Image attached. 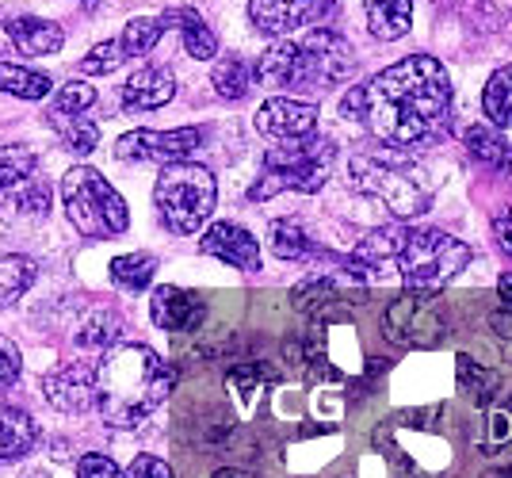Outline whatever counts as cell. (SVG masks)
I'll use <instances>...</instances> for the list:
<instances>
[{"instance_id": "1", "label": "cell", "mask_w": 512, "mask_h": 478, "mask_svg": "<svg viewBox=\"0 0 512 478\" xmlns=\"http://www.w3.org/2000/svg\"><path fill=\"white\" fill-rule=\"evenodd\" d=\"M367 127L383 146L425 150L448 131L451 77L436 58H406L360 88Z\"/></svg>"}, {"instance_id": "2", "label": "cell", "mask_w": 512, "mask_h": 478, "mask_svg": "<svg viewBox=\"0 0 512 478\" xmlns=\"http://www.w3.org/2000/svg\"><path fill=\"white\" fill-rule=\"evenodd\" d=\"M169 391L172 371L150 345H107L92 371V402L111 429H138Z\"/></svg>"}, {"instance_id": "3", "label": "cell", "mask_w": 512, "mask_h": 478, "mask_svg": "<svg viewBox=\"0 0 512 478\" xmlns=\"http://www.w3.org/2000/svg\"><path fill=\"white\" fill-rule=\"evenodd\" d=\"M352 69V50L341 35L333 31H310L299 43L268 46L256 62V81L268 88H287V92H325V88L348 81Z\"/></svg>"}, {"instance_id": "4", "label": "cell", "mask_w": 512, "mask_h": 478, "mask_svg": "<svg viewBox=\"0 0 512 478\" xmlns=\"http://www.w3.org/2000/svg\"><path fill=\"white\" fill-rule=\"evenodd\" d=\"M348 180L363 196L383 199L386 211L398 218H417L432 207V180H428V173L406 150H394V146L352 157Z\"/></svg>"}, {"instance_id": "5", "label": "cell", "mask_w": 512, "mask_h": 478, "mask_svg": "<svg viewBox=\"0 0 512 478\" xmlns=\"http://www.w3.org/2000/svg\"><path fill=\"white\" fill-rule=\"evenodd\" d=\"M333 161H337V146L321 134H306L295 142H276L264 153V169H260V180L253 184L249 199H268L276 192L314 196L333 173Z\"/></svg>"}, {"instance_id": "6", "label": "cell", "mask_w": 512, "mask_h": 478, "mask_svg": "<svg viewBox=\"0 0 512 478\" xmlns=\"http://www.w3.org/2000/svg\"><path fill=\"white\" fill-rule=\"evenodd\" d=\"M153 203L172 234H195L214 215V203H218L214 173L195 161H169L157 176Z\"/></svg>"}, {"instance_id": "7", "label": "cell", "mask_w": 512, "mask_h": 478, "mask_svg": "<svg viewBox=\"0 0 512 478\" xmlns=\"http://www.w3.org/2000/svg\"><path fill=\"white\" fill-rule=\"evenodd\" d=\"M394 261L409 291H440L470 264V245L444 230H398Z\"/></svg>"}, {"instance_id": "8", "label": "cell", "mask_w": 512, "mask_h": 478, "mask_svg": "<svg viewBox=\"0 0 512 478\" xmlns=\"http://www.w3.org/2000/svg\"><path fill=\"white\" fill-rule=\"evenodd\" d=\"M62 207L85 238H119L130 226L123 196L107 184L104 173H96L88 165H77L62 176Z\"/></svg>"}, {"instance_id": "9", "label": "cell", "mask_w": 512, "mask_h": 478, "mask_svg": "<svg viewBox=\"0 0 512 478\" xmlns=\"http://www.w3.org/2000/svg\"><path fill=\"white\" fill-rule=\"evenodd\" d=\"M383 333L402 348H436L448 337V306L436 291H409L386 306Z\"/></svg>"}, {"instance_id": "10", "label": "cell", "mask_w": 512, "mask_h": 478, "mask_svg": "<svg viewBox=\"0 0 512 478\" xmlns=\"http://www.w3.org/2000/svg\"><path fill=\"white\" fill-rule=\"evenodd\" d=\"M43 218L50 211V188L39 180V157L31 146L0 142V207Z\"/></svg>"}, {"instance_id": "11", "label": "cell", "mask_w": 512, "mask_h": 478, "mask_svg": "<svg viewBox=\"0 0 512 478\" xmlns=\"http://www.w3.org/2000/svg\"><path fill=\"white\" fill-rule=\"evenodd\" d=\"M203 134L195 127H180V131H130L115 142V157L119 161H184L188 153L199 150Z\"/></svg>"}, {"instance_id": "12", "label": "cell", "mask_w": 512, "mask_h": 478, "mask_svg": "<svg viewBox=\"0 0 512 478\" xmlns=\"http://www.w3.org/2000/svg\"><path fill=\"white\" fill-rule=\"evenodd\" d=\"M318 127V108L306 100H291V96H272L264 108L256 111V131L264 134L272 146L276 142H295L306 138Z\"/></svg>"}, {"instance_id": "13", "label": "cell", "mask_w": 512, "mask_h": 478, "mask_svg": "<svg viewBox=\"0 0 512 478\" xmlns=\"http://www.w3.org/2000/svg\"><path fill=\"white\" fill-rule=\"evenodd\" d=\"M329 8V0H249V20L264 35H295L318 20Z\"/></svg>"}, {"instance_id": "14", "label": "cell", "mask_w": 512, "mask_h": 478, "mask_svg": "<svg viewBox=\"0 0 512 478\" xmlns=\"http://www.w3.org/2000/svg\"><path fill=\"white\" fill-rule=\"evenodd\" d=\"M199 249L207 253V257H218V261L234 264L241 272H256L260 268V245L256 238L245 230V226H237V222H214L211 230L203 234L199 241Z\"/></svg>"}, {"instance_id": "15", "label": "cell", "mask_w": 512, "mask_h": 478, "mask_svg": "<svg viewBox=\"0 0 512 478\" xmlns=\"http://www.w3.org/2000/svg\"><path fill=\"white\" fill-rule=\"evenodd\" d=\"M150 314L161 329H169V333H188V329H195L207 318V303H203V295H195V291H184V287L165 283V287L153 291Z\"/></svg>"}, {"instance_id": "16", "label": "cell", "mask_w": 512, "mask_h": 478, "mask_svg": "<svg viewBox=\"0 0 512 478\" xmlns=\"http://www.w3.org/2000/svg\"><path fill=\"white\" fill-rule=\"evenodd\" d=\"M176 96V77L165 66H146L123 85V108L127 111H157Z\"/></svg>"}, {"instance_id": "17", "label": "cell", "mask_w": 512, "mask_h": 478, "mask_svg": "<svg viewBox=\"0 0 512 478\" xmlns=\"http://www.w3.org/2000/svg\"><path fill=\"white\" fill-rule=\"evenodd\" d=\"M50 406L62 413H81L92 406V368L85 364H69V368H58L46 375L43 383Z\"/></svg>"}, {"instance_id": "18", "label": "cell", "mask_w": 512, "mask_h": 478, "mask_svg": "<svg viewBox=\"0 0 512 478\" xmlns=\"http://www.w3.org/2000/svg\"><path fill=\"white\" fill-rule=\"evenodd\" d=\"M4 35L12 39V46L27 54V58H43V54H54L62 50L65 31L54 20H39V16H12L4 20Z\"/></svg>"}, {"instance_id": "19", "label": "cell", "mask_w": 512, "mask_h": 478, "mask_svg": "<svg viewBox=\"0 0 512 478\" xmlns=\"http://www.w3.org/2000/svg\"><path fill=\"white\" fill-rule=\"evenodd\" d=\"M39 440V425L27 410H20L16 402L0 398V463L8 459H20L35 448Z\"/></svg>"}, {"instance_id": "20", "label": "cell", "mask_w": 512, "mask_h": 478, "mask_svg": "<svg viewBox=\"0 0 512 478\" xmlns=\"http://www.w3.org/2000/svg\"><path fill=\"white\" fill-rule=\"evenodd\" d=\"M165 27H176L180 31V39H184V50L199 58V62H207L218 54V39H214V31L207 27V20L195 12V8H169L165 16Z\"/></svg>"}, {"instance_id": "21", "label": "cell", "mask_w": 512, "mask_h": 478, "mask_svg": "<svg viewBox=\"0 0 512 478\" xmlns=\"http://www.w3.org/2000/svg\"><path fill=\"white\" fill-rule=\"evenodd\" d=\"M363 12H367V31L375 39H402L413 23V0H363Z\"/></svg>"}, {"instance_id": "22", "label": "cell", "mask_w": 512, "mask_h": 478, "mask_svg": "<svg viewBox=\"0 0 512 478\" xmlns=\"http://www.w3.org/2000/svg\"><path fill=\"white\" fill-rule=\"evenodd\" d=\"M467 150L474 161H482L486 169H509L512 165V146L501 138V127H486V123H470L467 134H463Z\"/></svg>"}, {"instance_id": "23", "label": "cell", "mask_w": 512, "mask_h": 478, "mask_svg": "<svg viewBox=\"0 0 512 478\" xmlns=\"http://www.w3.org/2000/svg\"><path fill=\"white\" fill-rule=\"evenodd\" d=\"M272 249H276L283 261H314V257H321L314 238L302 230V222H295V218L272 222Z\"/></svg>"}, {"instance_id": "24", "label": "cell", "mask_w": 512, "mask_h": 478, "mask_svg": "<svg viewBox=\"0 0 512 478\" xmlns=\"http://www.w3.org/2000/svg\"><path fill=\"white\" fill-rule=\"evenodd\" d=\"M50 88H54L50 85V77L39 73V69L0 62V92L20 96V100H43V96H50Z\"/></svg>"}, {"instance_id": "25", "label": "cell", "mask_w": 512, "mask_h": 478, "mask_svg": "<svg viewBox=\"0 0 512 478\" xmlns=\"http://www.w3.org/2000/svg\"><path fill=\"white\" fill-rule=\"evenodd\" d=\"M35 272H39V268H35L31 257H20V253L0 257V310L16 303L23 291L35 283Z\"/></svg>"}, {"instance_id": "26", "label": "cell", "mask_w": 512, "mask_h": 478, "mask_svg": "<svg viewBox=\"0 0 512 478\" xmlns=\"http://www.w3.org/2000/svg\"><path fill=\"white\" fill-rule=\"evenodd\" d=\"M482 108H486L493 127H512V66H501L486 81Z\"/></svg>"}, {"instance_id": "27", "label": "cell", "mask_w": 512, "mask_h": 478, "mask_svg": "<svg viewBox=\"0 0 512 478\" xmlns=\"http://www.w3.org/2000/svg\"><path fill=\"white\" fill-rule=\"evenodd\" d=\"M153 272H157V257H150V253H127V257L111 261V280L119 283L123 291H134V295L150 287Z\"/></svg>"}, {"instance_id": "28", "label": "cell", "mask_w": 512, "mask_h": 478, "mask_svg": "<svg viewBox=\"0 0 512 478\" xmlns=\"http://www.w3.org/2000/svg\"><path fill=\"white\" fill-rule=\"evenodd\" d=\"M161 35H165V20L161 16H134L123 27V35H119V46H123L127 58H142V54H150L153 46L161 43Z\"/></svg>"}, {"instance_id": "29", "label": "cell", "mask_w": 512, "mask_h": 478, "mask_svg": "<svg viewBox=\"0 0 512 478\" xmlns=\"http://www.w3.org/2000/svg\"><path fill=\"white\" fill-rule=\"evenodd\" d=\"M211 81H214V92H218V96H226V100H241V96L249 92V85H253V69L245 66L237 54H226V58L214 66Z\"/></svg>"}, {"instance_id": "30", "label": "cell", "mask_w": 512, "mask_h": 478, "mask_svg": "<svg viewBox=\"0 0 512 478\" xmlns=\"http://www.w3.org/2000/svg\"><path fill=\"white\" fill-rule=\"evenodd\" d=\"M96 104V88L88 85V81H69V85L58 88V96H54V108H50V123H58V119H73V115H88Z\"/></svg>"}, {"instance_id": "31", "label": "cell", "mask_w": 512, "mask_h": 478, "mask_svg": "<svg viewBox=\"0 0 512 478\" xmlns=\"http://www.w3.org/2000/svg\"><path fill=\"white\" fill-rule=\"evenodd\" d=\"M459 379H463V387L474 394V402H478V406H490L493 398H497V391H501L497 371L478 368V364L467 360V356H459Z\"/></svg>"}, {"instance_id": "32", "label": "cell", "mask_w": 512, "mask_h": 478, "mask_svg": "<svg viewBox=\"0 0 512 478\" xmlns=\"http://www.w3.org/2000/svg\"><path fill=\"white\" fill-rule=\"evenodd\" d=\"M115 337H119V318H115L111 310H96V314H88V322L81 326V333H77V345L107 348V345H115Z\"/></svg>"}, {"instance_id": "33", "label": "cell", "mask_w": 512, "mask_h": 478, "mask_svg": "<svg viewBox=\"0 0 512 478\" xmlns=\"http://www.w3.org/2000/svg\"><path fill=\"white\" fill-rule=\"evenodd\" d=\"M512 444V398L505 402H490V413H486V444L482 452H497Z\"/></svg>"}, {"instance_id": "34", "label": "cell", "mask_w": 512, "mask_h": 478, "mask_svg": "<svg viewBox=\"0 0 512 478\" xmlns=\"http://www.w3.org/2000/svg\"><path fill=\"white\" fill-rule=\"evenodd\" d=\"M54 127H62V138L65 146L73 153H92L96 150V142H100V131H96V123L88 119V115H73V119H58Z\"/></svg>"}, {"instance_id": "35", "label": "cell", "mask_w": 512, "mask_h": 478, "mask_svg": "<svg viewBox=\"0 0 512 478\" xmlns=\"http://www.w3.org/2000/svg\"><path fill=\"white\" fill-rule=\"evenodd\" d=\"M123 62H127V54H123L119 39H107V43L92 46L85 58H81V73H88V77H104V73H115Z\"/></svg>"}, {"instance_id": "36", "label": "cell", "mask_w": 512, "mask_h": 478, "mask_svg": "<svg viewBox=\"0 0 512 478\" xmlns=\"http://www.w3.org/2000/svg\"><path fill=\"white\" fill-rule=\"evenodd\" d=\"M23 371V356L20 348L12 345L8 337H0V387H8V383H16Z\"/></svg>"}, {"instance_id": "37", "label": "cell", "mask_w": 512, "mask_h": 478, "mask_svg": "<svg viewBox=\"0 0 512 478\" xmlns=\"http://www.w3.org/2000/svg\"><path fill=\"white\" fill-rule=\"evenodd\" d=\"M123 478H172V467L157 456H138Z\"/></svg>"}, {"instance_id": "38", "label": "cell", "mask_w": 512, "mask_h": 478, "mask_svg": "<svg viewBox=\"0 0 512 478\" xmlns=\"http://www.w3.org/2000/svg\"><path fill=\"white\" fill-rule=\"evenodd\" d=\"M77 478H123V471L107 456H85L77 463Z\"/></svg>"}, {"instance_id": "39", "label": "cell", "mask_w": 512, "mask_h": 478, "mask_svg": "<svg viewBox=\"0 0 512 478\" xmlns=\"http://www.w3.org/2000/svg\"><path fill=\"white\" fill-rule=\"evenodd\" d=\"M493 234L501 241V249L512 257V211H501V215L493 218Z\"/></svg>"}, {"instance_id": "40", "label": "cell", "mask_w": 512, "mask_h": 478, "mask_svg": "<svg viewBox=\"0 0 512 478\" xmlns=\"http://www.w3.org/2000/svg\"><path fill=\"white\" fill-rule=\"evenodd\" d=\"M493 329H497L505 341H512V310H497V314H493Z\"/></svg>"}, {"instance_id": "41", "label": "cell", "mask_w": 512, "mask_h": 478, "mask_svg": "<svg viewBox=\"0 0 512 478\" xmlns=\"http://www.w3.org/2000/svg\"><path fill=\"white\" fill-rule=\"evenodd\" d=\"M497 295H501V310H512V272L497 280Z\"/></svg>"}, {"instance_id": "42", "label": "cell", "mask_w": 512, "mask_h": 478, "mask_svg": "<svg viewBox=\"0 0 512 478\" xmlns=\"http://www.w3.org/2000/svg\"><path fill=\"white\" fill-rule=\"evenodd\" d=\"M211 478H256V475H249V471H237V467H222V471H214Z\"/></svg>"}, {"instance_id": "43", "label": "cell", "mask_w": 512, "mask_h": 478, "mask_svg": "<svg viewBox=\"0 0 512 478\" xmlns=\"http://www.w3.org/2000/svg\"><path fill=\"white\" fill-rule=\"evenodd\" d=\"M482 478H512V463L509 467H493V471H486Z\"/></svg>"}, {"instance_id": "44", "label": "cell", "mask_w": 512, "mask_h": 478, "mask_svg": "<svg viewBox=\"0 0 512 478\" xmlns=\"http://www.w3.org/2000/svg\"><path fill=\"white\" fill-rule=\"evenodd\" d=\"M20 478H50V475H46L43 467H31V471H23V475H20Z\"/></svg>"}, {"instance_id": "45", "label": "cell", "mask_w": 512, "mask_h": 478, "mask_svg": "<svg viewBox=\"0 0 512 478\" xmlns=\"http://www.w3.org/2000/svg\"><path fill=\"white\" fill-rule=\"evenodd\" d=\"M402 478H428V475H421V471H413V467H409V475H402Z\"/></svg>"}]
</instances>
